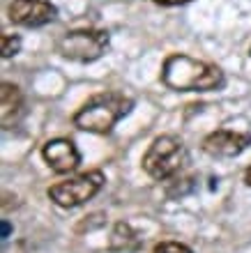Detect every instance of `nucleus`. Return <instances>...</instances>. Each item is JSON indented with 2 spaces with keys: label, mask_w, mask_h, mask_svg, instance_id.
<instances>
[{
  "label": "nucleus",
  "mask_w": 251,
  "mask_h": 253,
  "mask_svg": "<svg viewBox=\"0 0 251 253\" xmlns=\"http://www.w3.org/2000/svg\"><path fill=\"white\" fill-rule=\"evenodd\" d=\"M161 83L175 92H207L224 83V72L217 65L196 60L185 53H173L161 67Z\"/></svg>",
  "instance_id": "1"
},
{
  "label": "nucleus",
  "mask_w": 251,
  "mask_h": 253,
  "mask_svg": "<svg viewBox=\"0 0 251 253\" xmlns=\"http://www.w3.org/2000/svg\"><path fill=\"white\" fill-rule=\"evenodd\" d=\"M23 94H21L19 85H14V83H2L0 85V122L5 129L14 125V122H19V118L23 115Z\"/></svg>",
  "instance_id": "9"
},
{
  "label": "nucleus",
  "mask_w": 251,
  "mask_h": 253,
  "mask_svg": "<svg viewBox=\"0 0 251 253\" xmlns=\"http://www.w3.org/2000/svg\"><path fill=\"white\" fill-rule=\"evenodd\" d=\"M245 184L247 187H251V166L245 170Z\"/></svg>",
  "instance_id": "14"
},
{
  "label": "nucleus",
  "mask_w": 251,
  "mask_h": 253,
  "mask_svg": "<svg viewBox=\"0 0 251 253\" xmlns=\"http://www.w3.org/2000/svg\"><path fill=\"white\" fill-rule=\"evenodd\" d=\"M187 161V147L178 136H157L143 154V170L152 180H168Z\"/></svg>",
  "instance_id": "3"
},
{
  "label": "nucleus",
  "mask_w": 251,
  "mask_h": 253,
  "mask_svg": "<svg viewBox=\"0 0 251 253\" xmlns=\"http://www.w3.org/2000/svg\"><path fill=\"white\" fill-rule=\"evenodd\" d=\"M7 233H9V226H7V223H2V237H7Z\"/></svg>",
  "instance_id": "15"
},
{
  "label": "nucleus",
  "mask_w": 251,
  "mask_h": 253,
  "mask_svg": "<svg viewBox=\"0 0 251 253\" xmlns=\"http://www.w3.org/2000/svg\"><path fill=\"white\" fill-rule=\"evenodd\" d=\"M21 51V37L19 35H2L0 37V53H2V58H12V55H16Z\"/></svg>",
  "instance_id": "11"
},
{
  "label": "nucleus",
  "mask_w": 251,
  "mask_h": 253,
  "mask_svg": "<svg viewBox=\"0 0 251 253\" xmlns=\"http://www.w3.org/2000/svg\"><path fill=\"white\" fill-rule=\"evenodd\" d=\"M106 46H108L106 30H72L62 35L55 44L58 53L74 62H95L104 55Z\"/></svg>",
  "instance_id": "5"
},
{
  "label": "nucleus",
  "mask_w": 251,
  "mask_h": 253,
  "mask_svg": "<svg viewBox=\"0 0 251 253\" xmlns=\"http://www.w3.org/2000/svg\"><path fill=\"white\" fill-rule=\"evenodd\" d=\"M104 182H106V177L101 170H88V173H81L76 177H69L65 182L53 184V187H49L47 193L58 207L74 210V207H81L83 203L95 198L101 191Z\"/></svg>",
  "instance_id": "4"
},
{
  "label": "nucleus",
  "mask_w": 251,
  "mask_h": 253,
  "mask_svg": "<svg viewBox=\"0 0 251 253\" xmlns=\"http://www.w3.org/2000/svg\"><path fill=\"white\" fill-rule=\"evenodd\" d=\"M157 5H164V7H175V5H185L189 0H154Z\"/></svg>",
  "instance_id": "13"
},
{
  "label": "nucleus",
  "mask_w": 251,
  "mask_h": 253,
  "mask_svg": "<svg viewBox=\"0 0 251 253\" xmlns=\"http://www.w3.org/2000/svg\"><path fill=\"white\" fill-rule=\"evenodd\" d=\"M251 145V133L228 131V129H219L212 131L203 138V152L210 157H238Z\"/></svg>",
  "instance_id": "8"
},
{
  "label": "nucleus",
  "mask_w": 251,
  "mask_h": 253,
  "mask_svg": "<svg viewBox=\"0 0 251 253\" xmlns=\"http://www.w3.org/2000/svg\"><path fill=\"white\" fill-rule=\"evenodd\" d=\"M55 5L49 0H12L7 7V16L21 28H42L55 19Z\"/></svg>",
  "instance_id": "6"
},
{
  "label": "nucleus",
  "mask_w": 251,
  "mask_h": 253,
  "mask_svg": "<svg viewBox=\"0 0 251 253\" xmlns=\"http://www.w3.org/2000/svg\"><path fill=\"white\" fill-rule=\"evenodd\" d=\"M134 101L120 92H101L95 94L76 111L74 115V126L88 133H108L113 126L118 125L129 111Z\"/></svg>",
  "instance_id": "2"
},
{
  "label": "nucleus",
  "mask_w": 251,
  "mask_h": 253,
  "mask_svg": "<svg viewBox=\"0 0 251 253\" xmlns=\"http://www.w3.org/2000/svg\"><path fill=\"white\" fill-rule=\"evenodd\" d=\"M154 253H192V249L180 242H161L154 247Z\"/></svg>",
  "instance_id": "12"
},
{
  "label": "nucleus",
  "mask_w": 251,
  "mask_h": 253,
  "mask_svg": "<svg viewBox=\"0 0 251 253\" xmlns=\"http://www.w3.org/2000/svg\"><path fill=\"white\" fill-rule=\"evenodd\" d=\"M42 157H44V161L49 164V168L55 170V173H60V175L72 173V170H76L81 164L79 147L74 145V140H69V138L47 140L44 147H42Z\"/></svg>",
  "instance_id": "7"
},
{
  "label": "nucleus",
  "mask_w": 251,
  "mask_h": 253,
  "mask_svg": "<svg viewBox=\"0 0 251 253\" xmlns=\"http://www.w3.org/2000/svg\"><path fill=\"white\" fill-rule=\"evenodd\" d=\"M108 247H111L113 251H127V249L136 247V233L132 230V226H129V223H122V221L115 223Z\"/></svg>",
  "instance_id": "10"
}]
</instances>
